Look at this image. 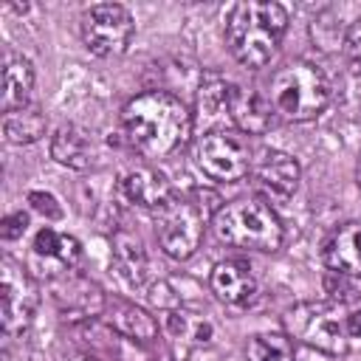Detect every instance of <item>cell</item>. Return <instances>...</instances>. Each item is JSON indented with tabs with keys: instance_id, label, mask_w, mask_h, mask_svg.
<instances>
[{
	"instance_id": "9c48e42d",
	"label": "cell",
	"mask_w": 361,
	"mask_h": 361,
	"mask_svg": "<svg viewBox=\"0 0 361 361\" xmlns=\"http://www.w3.org/2000/svg\"><path fill=\"white\" fill-rule=\"evenodd\" d=\"M39 293L34 279L14 259L0 262V327L6 336H17L31 324Z\"/></svg>"
},
{
	"instance_id": "83f0119b",
	"label": "cell",
	"mask_w": 361,
	"mask_h": 361,
	"mask_svg": "<svg viewBox=\"0 0 361 361\" xmlns=\"http://www.w3.org/2000/svg\"><path fill=\"white\" fill-rule=\"evenodd\" d=\"M192 195H195V200H197L195 206L200 209V214H203V217H214V214L223 209L220 195H217V192H212V189H195Z\"/></svg>"
},
{
	"instance_id": "8fae6325",
	"label": "cell",
	"mask_w": 361,
	"mask_h": 361,
	"mask_svg": "<svg viewBox=\"0 0 361 361\" xmlns=\"http://www.w3.org/2000/svg\"><path fill=\"white\" fill-rule=\"evenodd\" d=\"M299 164L296 158H290L288 152H279V149H268L257 166H254V180L257 186L268 195V197H290L299 186Z\"/></svg>"
},
{
	"instance_id": "d4e9b609",
	"label": "cell",
	"mask_w": 361,
	"mask_h": 361,
	"mask_svg": "<svg viewBox=\"0 0 361 361\" xmlns=\"http://www.w3.org/2000/svg\"><path fill=\"white\" fill-rule=\"evenodd\" d=\"M324 290L330 293V299L336 302V305H344V302H353L355 299V285L350 282V276H344V274H327L324 276Z\"/></svg>"
},
{
	"instance_id": "ba28073f",
	"label": "cell",
	"mask_w": 361,
	"mask_h": 361,
	"mask_svg": "<svg viewBox=\"0 0 361 361\" xmlns=\"http://www.w3.org/2000/svg\"><path fill=\"white\" fill-rule=\"evenodd\" d=\"M133 17L118 3H99L82 14V39L96 56H118L133 39Z\"/></svg>"
},
{
	"instance_id": "603a6c76",
	"label": "cell",
	"mask_w": 361,
	"mask_h": 361,
	"mask_svg": "<svg viewBox=\"0 0 361 361\" xmlns=\"http://www.w3.org/2000/svg\"><path fill=\"white\" fill-rule=\"evenodd\" d=\"M166 327L175 338H183L189 344H206L212 338V322L200 313H189L183 307L166 310Z\"/></svg>"
},
{
	"instance_id": "3957f363",
	"label": "cell",
	"mask_w": 361,
	"mask_h": 361,
	"mask_svg": "<svg viewBox=\"0 0 361 361\" xmlns=\"http://www.w3.org/2000/svg\"><path fill=\"white\" fill-rule=\"evenodd\" d=\"M212 228L217 240L237 248L276 251L282 245V223L276 212L259 197H240L223 203V209L212 217Z\"/></svg>"
},
{
	"instance_id": "e0dca14e",
	"label": "cell",
	"mask_w": 361,
	"mask_h": 361,
	"mask_svg": "<svg viewBox=\"0 0 361 361\" xmlns=\"http://www.w3.org/2000/svg\"><path fill=\"white\" fill-rule=\"evenodd\" d=\"M274 107H271V102L259 93V90H254V87H237L234 85V90H231V104H228V121L237 127V130H243V133H248V135H259V133H265L268 127H271V113Z\"/></svg>"
},
{
	"instance_id": "277c9868",
	"label": "cell",
	"mask_w": 361,
	"mask_h": 361,
	"mask_svg": "<svg viewBox=\"0 0 361 361\" xmlns=\"http://www.w3.org/2000/svg\"><path fill=\"white\" fill-rule=\"evenodd\" d=\"M271 107L288 121H310L330 102V82L313 62H290L271 79Z\"/></svg>"
},
{
	"instance_id": "4316f807",
	"label": "cell",
	"mask_w": 361,
	"mask_h": 361,
	"mask_svg": "<svg viewBox=\"0 0 361 361\" xmlns=\"http://www.w3.org/2000/svg\"><path fill=\"white\" fill-rule=\"evenodd\" d=\"M28 228V214L25 212H14V214H6L3 223H0V237L3 240H17L23 237Z\"/></svg>"
},
{
	"instance_id": "d6986e66",
	"label": "cell",
	"mask_w": 361,
	"mask_h": 361,
	"mask_svg": "<svg viewBox=\"0 0 361 361\" xmlns=\"http://www.w3.org/2000/svg\"><path fill=\"white\" fill-rule=\"evenodd\" d=\"M231 90L234 85L226 82L220 73H203L197 85V116L203 124H217L228 118V104H231Z\"/></svg>"
},
{
	"instance_id": "5b68a950",
	"label": "cell",
	"mask_w": 361,
	"mask_h": 361,
	"mask_svg": "<svg viewBox=\"0 0 361 361\" xmlns=\"http://www.w3.org/2000/svg\"><path fill=\"white\" fill-rule=\"evenodd\" d=\"M285 330L290 338L322 350L327 355H344L350 347L347 316L336 302H299L285 313Z\"/></svg>"
},
{
	"instance_id": "5bb4252c",
	"label": "cell",
	"mask_w": 361,
	"mask_h": 361,
	"mask_svg": "<svg viewBox=\"0 0 361 361\" xmlns=\"http://www.w3.org/2000/svg\"><path fill=\"white\" fill-rule=\"evenodd\" d=\"M34 90V65L23 54L3 51V85H0V107L3 113L28 107Z\"/></svg>"
},
{
	"instance_id": "ac0fdd59",
	"label": "cell",
	"mask_w": 361,
	"mask_h": 361,
	"mask_svg": "<svg viewBox=\"0 0 361 361\" xmlns=\"http://www.w3.org/2000/svg\"><path fill=\"white\" fill-rule=\"evenodd\" d=\"M51 158L59 161L62 166H71V169H87L93 164L90 135L76 124L59 127L56 135L51 138Z\"/></svg>"
},
{
	"instance_id": "4dcf8cb0",
	"label": "cell",
	"mask_w": 361,
	"mask_h": 361,
	"mask_svg": "<svg viewBox=\"0 0 361 361\" xmlns=\"http://www.w3.org/2000/svg\"><path fill=\"white\" fill-rule=\"evenodd\" d=\"M347 333H350V338H361V310L347 316Z\"/></svg>"
},
{
	"instance_id": "7a4b0ae2",
	"label": "cell",
	"mask_w": 361,
	"mask_h": 361,
	"mask_svg": "<svg viewBox=\"0 0 361 361\" xmlns=\"http://www.w3.org/2000/svg\"><path fill=\"white\" fill-rule=\"evenodd\" d=\"M288 28V11L274 0H243L228 11L226 45L231 56L257 71L265 68Z\"/></svg>"
},
{
	"instance_id": "30bf717a",
	"label": "cell",
	"mask_w": 361,
	"mask_h": 361,
	"mask_svg": "<svg viewBox=\"0 0 361 361\" xmlns=\"http://www.w3.org/2000/svg\"><path fill=\"white\" fill-rule=\"evenodd\" d=\"M56 305L68 313H76V316H85V319H93V316H102L104 313V293L99 290L96 282L79 276V274H62L59 279H54V288H51Z\"/></svg>"
},
{
	"instance_id": "7c38bea8",
	"label": "cell",
	"mask_w": 361,
	"mask_h": 361,
	"mask_svg": "<svg viewBox=\"0 0 361 361\" xmlns=\"http://www.w3.org/2000/svg\"><path fill=\"white\" fill-rule=\"evenodd\" d=\"M322 259L333 274L361 276V223L338 226L322 245Z\"/></svg>"
},
{
	"instance_id": "6da1fadb",
	"label": "cell",
	"mask_w": 361,
	"mask_h": 361,
	"mask_svg": "<svg viewBox=\"0 0 361 361\" xmlns=\"http://www.w3.org/2000/svg\"><path fill=\"white\" fill-rule=\"evenodd\" d=\"M121 127L135 152L144 158H166L189 141L192 113L178 96L166 90H147L127 102Z\"/></svg>"
},
{
	"instance_id": "f546056e",
	"label": "cell",
	"mask_w": 361,
	"mask_h": 361,
	"mask_svg": "<svg viewBox=\"0 0 361 361\" xmlns=\"http://www.w3.org/2000/svg\"><path fill=\"white\" fill-rule=\"evenodd\" d=\"M344 51L350 54L353 62L361 59V17L347 28V34H344Z\"/></svg>"
},
{
	"instance_id": "836d02e7",
	"label": "cell",
	"mask_w": 361,
	"mask_h": 361,
	"mask_svg": "<svg viewBox=\"0 0 361 361\" xmlns=\"http://www.w3.org/2000/svg\"><path fill=\"white\" fill-rule=\"evenodd\" d=\"M71 361H99L96 355H76V358H71Z\"/></svg>"
},
{
	"instance_id": "9a60e30c",
	"label": "cell",
	"mask_w": 361,
	"mask_h": 361,
	"mask_svg": "<svg viewBox=\"0 0 361 361\" xmlns=\"http://www.w3.org/2000/svg\"><path fill=\"white\" fill-rule=\"evenodd\" d=\"M212 290L226 305H245L257 293L254 271L243 259H223L212 271Z\"/></svg>"
},
{
	"instance_id": "cb8c5ba5",
	"label": "cell",
	"mask_w": 361,
	"mask_h": 361,
	"mask_svg": "<svg viewBox=\"0 0 361 361\" xmlns=\"http://www.w3.org/2000/svg\"><path fill=\"white\" fill-rule=\"evenodd\" d=\"M248 361H293L290 336L282 333H257L248 338Z\"/></svg>"
},
{
	"instance_id": "7402d4cb",
	"label": "cell",
	"mask_w": 361,
	"mask_h": 361,
	"mask_svg": "<svg viewBox=\"0 0 361 361\" xmlns=\"http://www.w3.org/2000/svg\"><path fill=\"white\" fill-rule=\"evenodd\" d=\"M48 118L39 107H20L3 116V135L8 144H34L45 135Z\"/></svg>"
},
{
	"instance_id": "d6a6232c",
	"label": "cell",
	"mask_w": 361,
	"mask_h": 361,
	"mask_svg": "<svg viewBox=\"0 0 361 361\" xmlns=\"http://www.w3.org/2000/svg\"><path fill=\"white\" fill-rule=\"evenodd\" d=\"M355 183H358V189H361V158H358V164H355Z\"/></svg>"
},
{
	"instance_id": "f1b7e54d",
	"label": "cell",
	"mask_w": 361,
	"mask_h": 361,
	"mask_svg": "<svg viewBox=\"0 0 361 361\" xmlns=\"http://www.w3.org/2000/svg\"><path fill=\"white\" fill-rule=\"evenodd\" d=\"M149 302L158 305L161 310H172V307H178V296L172 293V288H169L166 282H158V285L149 288Z\"/></svg>"
},
{
	"instance_id": "2e32d148",
	"label": "cell",
	"mask_w": 361,
	"mask_h": 361,
	"mask_svg": "<svg viewBox=\"0 0 361 361\" xmlns=\"http://www.w3.org/2000/svg\"><path fill=\"white\" fill-rule=\"evenodd\" d=\"M104 319H107V324H110L118 336H124V338H130V341H135V344H149V341H155V336H158V322H155L144 307H138V305H133V302L107 299V305H104Z\"/></svg>"
},
{
	"instance_id": "1f68e13d",
	"label": "cell",
	"mask_w": 361,
	"mask_h": 361,
	"mask_svg": "<svg viewBox=\"0 0 361 361\" xmlns=\"http://www.w3.org/2000/svg\"><path fill=\"white\" fill-rule=\"evenodd\" d=\"M353 76L361 82V59H358V62H353Z\"/></svg>"
},
{
	"instance_id": "ffe728a7",
	"label": "cell",
	"mask_w": 361,
	"mask_h": 361,
	"mask_svg": "<svg viewBox=\"0 0 361 361\" xmlns=\"http://www.w3.org/2000/svg\"><path fill=\"white\" fill-rule=\"evenodd\" d=\"M34 257L39 259H48V262H56L62 274L73 271L79 257H82V248H79V240L76 237H68V234H56L54 228H39L37 237H34Z\"/></svg>"
},
{
	"instance_id": "52a82bcc",
	"label": "cell",
	"mask_w": 361,
	"mask_h": 361,
	"mask_svg": "<svg viewBox=\"0 0 361 361\" xmlns=\"http://www.w3.org/2000/svg\"><path fill=\"white\" fill-rule=\"evenodd\" d=\"M203 223H206V217L200 214V209L192 200L172 195L169 203H164L155 212V237H158L164 254L172 259L192 257L200 245Z\"/></svg>"
},
{
	"instance_id": "4fadbf2b",
	"label": "cell",
	"mask_w": 361,
	"mask_h": 361,
	"mask_svg": "<svg viewBox=\"0 0 361 361\" xmlns=\"http://www.w3.org/2000/svg\"><path fill=\"white\" fill-rule=\"evenodd\" d=\"M121 197L133 206H141V209H149V212H158L164 203H169L172 197V186L169 180L149 169V166H138V169H130L124 178H121Z\"/></svg>"
},
{
	"instance_id": "8992f818",
	"label": "cell",
	"mask_w": 361,
	"mask_h": 361,
	"mask_svg": "<svg viewBox=\"0 0 361 361\" xmlns=\"http://www.w3.org/2000/svg\"><path fill=\"white\" fill-rule=\"evenodd\" d=\"M195 161L209 178L223 180V183L243 180L254 166L251 144L237 130H209V133H203L197 147H195Z\"/></svg>"
},
{
	"instance_id": "484cf974",
	"label": "cell",
	"mask_w": 361,
	"mask_h": 361,
	"mask_svg": "<svg viewBox=\"0 0 361 361\" xmlns=\"http://www.w3.org/2000/svg\"><path fill=\"white\" fill-rule=\"evenodd\" d=\"M28 203H31L34 212H39L48 220H59L62 217V206L51 192H28Z\"/></svg>"
},
{
	"instance_id": "44dd1931",
	"label": "cell",
	"mask_w": 361,
	"mask_h": 361,
	"mask_svg": "<svg viewBox=\"0 0 361 361\" xmlns=\"http://www.w3.org/2000/svg\"><path fill=\"white\" fill-rule=\"evenodd\" d=\"M113 262L130 285H144V279H147V254H144V245L135 234L116 231V237H113Z\"/></svg>"
}]
</instances>
